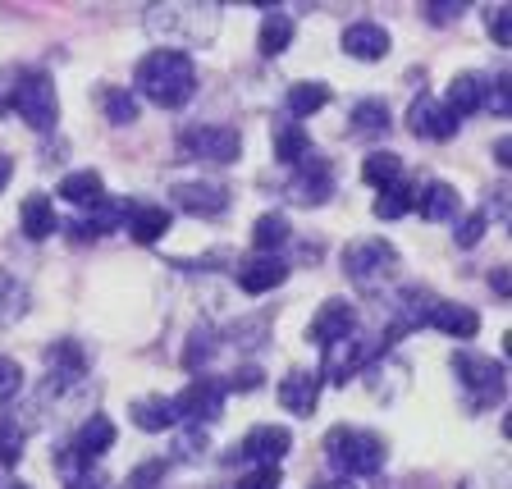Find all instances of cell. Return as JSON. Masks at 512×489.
I'll return each instance as SVG.
<instances>
[{
	"instance_id": "cell-43",
	"label": "cell",
	"mask_w": 512,
	"mask_h": 489,
	"mask_svg": "<svg viewBox=\"0 0 512 489\" xmlns=\"http://www.w3.org/2000/svg\"><path fill=\"white\" fill-rule=\"evenodd\" d=\"M165 471H170V462H165V458H151L147 467H138L133 476H128V489H156L160 480H165Z\"/></svg>"
},
{
	"instance_id": "cell-11",
	"label": "cell",
	"mask_w": 512,
	"mask_h": 489,
	"mask_svg": "<svg viewBox=\"0 0 512 489\" xmlns=\"http://www.w3.org/2000/svg\"><path fill=\"white\" fill-rule=\"evenodd\" d=\"M348 334H357V307H352L348 298L320 302V311L307 325V339L320 343V348H334V343H343Z\"/></svg>"
},
{
	"instance_id": "cell-22",
	"label": "cell",
	"mask_w": 512,
	"mask_h": 489,
	"mask_svg": "<svg viewBox=\"0 0 512 489\" xmlns=\"http://www.w3.org/2000/svg\"><path fill=\"white\" fill-rule=\"evenodd\" d=\"M19 224H23V238H32V243L51 238L55 229H60L51 197H46V192H28V197H23V206H19Z\"/></svg>"
},
{
	"instance_id": "cell-7",
	"label": "cell",
	"mask_w": 512,
	"mask_h": 489,
	"mask_svg": "<svg viewBox=\"0 0 512 489\" xmlns=\"http://www.w3.org/2000/svg\"><path fill=\"white\" fill-rule=\"evenodd\" d=\"M179 151L192 160H206V165H234L243 138L229 124H192L179 133Z\"/></svg>"
},
{
	"instance_id": "cell-47",
	"label": "cell",
	"mask_w": 512,
	"mask_h": 489,
	"mask_svg": "<svg viewBox=\"0 0 512 489\" xmlns=\"http://www.w3.org/2000/svg\"><path fill=\"white\" fill-rule=\"evenodd\" d=\"M426 14L430 23H448V19H462V14H467V5H462V0H448V5H426Z\"/></svg>"
},
{
	"instance_id": "cell-44",
	"label": "cell",
	"mask_w": 512,
	"mask_h": 489,
	"mask_svg": "<svg viewBox=\"0 0 512 489\" xmlns=\"http://www.w3.org/2000/svg\"><path fill=\"white\" fill-rule=\"evenodd\" d=\"M266 384V371H261V362H243L234 371V380L224 384V389H238V394H252V389H261Z\"/></svg>"
},
{
	"instance_id": "cell-50",
	"label": "cell",
	"mask_w": 512,
	"mask_h": 489,
	"mask_svg": "<svg viewBox=\"0 0 512 489\" xmlns=\"http://www.w3.org/2000/svg\"><path fill=\"white\" fill-rule=\"evenodd\" d=\"M494 160H499L503 170H512V142H508V138H503L499 147H494Z\"/></svg>"
},
{
	"instance_id": "cell-5",
	"label": "cell",
	"mask_w": 512,
	"mask_h": 489,
	"mask_svg": "<svg viewBox=\"0 0 512 489\" xmlns=\"http://www.w3.org/2000/svg\"><path fill=\"white\" fill-rule=\"evenodd\" d=\"M14 110L23 115V124L37 128V133H51L55 119H60V96L46 69H19V83H14Z\"/></svg>"
},
{
	"instance_id": "cell-15",
	"label": "cell",
	"mask_w": 512,
	"mask_h": 489,
	"mask_svg": "<svg viewBox=\"0 0 512 489\" xmlns=\"http://www.w3.org/2000/svg\"><path fill=\"white\" fill-rule=\"evenodd\" d=\"M174 206H183L188 215H202V220H220V215H229V188H220V183H174L170 188Z\"/></svg>"
},
{
	"instance_id": "cell-39",
	"label": "cell",
	"mask_w": 512,
	"mask_h": 489,
	"mask_svg": "<svg viewBox=\"0 0 512 489\" xmlns=\"http://www.w3.org/2000/svg\"><path fill=\"white\" fill-rule=\"evenodd\" d=\"M480 110H490V115H512V78L508 74H494V83H485Z\"/></svg>"
},
{
	"instance_id": "cell-18",
	"label": "cell",
	"mask_w": 512,
	"mask_h": 489,
	"mask_svg": "<svg viewBox=\"0 0 512 489\" xmlns=\"http://www.w3.org/2000/svg\"><path fill=\"white\" fill-rule=\"evenodd\" d=\"M343 51H348L352 60L375 64L389 55V32H384V23H375V19H357L343 28Z\"/></svg>"
},
{
	"instance_id": "cell-32",
	"label": "cell",
	"mask_w": 512,
	"mask_h": 489,
	"mask_svg": "<svg viewBox=\"0 0 512 489\" xmlns=\"http://www.w3.org/2000/svg\"><path fill=\"white\" fill-rule=\"evenodd\" d=\"M288 238H293V234H288V220L279 211L261 215V220L252 224V247H256V252H266V256H275L279 247L288 243Z\"/></svg>"
},
{
	"instance_id": "cell-34",
	"label": "cell",
	"mask_w": 512,
	"mask_h": 489,
	"mask_svg": "<svg viewBox=\"0 0 512 489\" xmlns=\"http://www.w3.org/2000/svg\"><path fill=\"white\" fill-rule=\"evenodd\" d=\"M288 46H293V19L288 14H270L266 23H261V55H284Z\"/></svg>"
},
{
	"instance_id": "cell-45",
	"label": "cell",
	"mask_w": 512,
	"mask_h": 489,
	"mask_svg": "<svg viewBox=\"0 0 512 489\" xmlns=\"http://www.w3.org/2000/svg\"><path fill=\"white\" fill-rule=\"evenodd\" d=\"M279 467H252L247 476H238V485L234 489H279Z\"/></svg>"
},
{
	"instance_id": "cell-3",
	"label": "cell",
	"mask_w": 512,
	"mask_h": 489,
	"mask_svg": "<svg viewBox=\"0 0 512 489\" xmlns=\"http://www.w3.org/2000/svg\"><path fill=\"white\" fill-rule=\"evenodd\" d=\"M325 458L343 476H380L384 467V439L357 426H334L325 435Z\"/></svg>"
},
{
	"instance_id": "cell-37",
	"label": "cell",
	"mask_w": 512,
	"mask_h": 489,
	"mask_svg": "<svg viewBox=\"0 0 512 489\" xmlns=\"http://www.w3.org/2000/svg\"><path fill=\"white\" fill-rule=\"evenodd\" d=\"M23 458V426L14 416H0V467H19Z\"/></svg>"
},
{
	"instance_id": "cell-33",
	"label": "cell",
	"mask_w": 512,
	"mask_h": 489,
	"mask_svg": "<svg viewBox=\"0 0 512 489\" xmlns=\"http://www.w3.org/2000/svg\"><path fill=\"white\" fill-rule=\"evenodd\" d=\"M412 206H416V197H412V188H407V179L380 188V197H375V215H380V220H403Z\"/></svg>"
},
{
	"instance_id": "cell-51",
	"label": "cell",
	"mask_w": 512,
	"mask_h": 489,
	"mask_svg": "<svg viewBox=\"0 0 512 489\" xmlns=\"http://www.w3.org/2000/svg\"><path fill=\"white\" fill-rule=\"evenodd\" d=\"M10 174H14V160L0 151V192H5V183H10Z\"/></svg>"
},
{
	"instance_id": "cell-27",
	"label": "cell",
	"mask_w": 512,
	"mask_h": 489,
	"mask_svg": "<svg viewBox=\"0 0 512 489\" xmlns=\"http://www.w3.org/2000/svg\"><path fill=\"white\" fill-rule=\"evenodd\" d=\"M480 101H485V78L480 74H458L453 83H448V92H444V106L453 110V115H476L480 110Z\"/></svg>"
},
{
	"instance_id": "cell-41",
	"label": "cell",
	"mask_w": 512,
	"mask_h": 489,
	"mask_svg": "<svg viewBox=\"0 0 512 489\" xmlns=\"http://www.w3.org/2000/svg\"><path fill=\"white\" fill-rule=\"evenodd\" d=\"M19 389H23V366L14 357H0V403L19 398Z\"/></svg>"
},
{
	"instance_id": "cell-8",
	"label": "cell",
	"mask_w": 512,
	"mask_h": 489,
	"mask_svg": "<svg viewBox=\"0 0 512 489\" xmlns=\"http://www.w3.org/2000/svg\"><path fill=\"white\" fill-rule=\"evenodd\" d=\"M224 394H229V389H224L220 380H206V375H202V380H192L188 389L174 398V416H183L192 430H206V426H215V421H220Z\"/></svg>"
},
{
	"instance_id": "cell-20",
	"label": "cell",
	"mask_w": 512,
	"mask_h": 489,
	"mask_svg": "<svg viewBox=\"0 0 512 489\" xmlns=\"http://www.w3.org/2000/svg\"><path fill=\"white\" fill-rule=\"evenodd\" d=\"M426 325H435L439 334H453V339H471V334H480V316H476V311L462 307V302H448V298H435Z\"/></svg>"
},
{
	"instance_id": "cell-30",
	"label": "cell",
	"mask_w": 512,
	"mask_h": 489,
	"mask_svg": "<svg viewBox=\"0 0 512 489\" xmlns=\"http://www.w3.org/2000/svg\"><path fill=\"white\" fill-rule=\"evenodd\" d=\"M284 106H288L293 119H307V115H316V110L330 106V87L325 83H293L288 96H284Z\"/></svg>"
},
{
	"instance_id": "cell-26",
	"label": "cell",
	"mask_w": 512,
	"mask_h": 489,
	"mask_svg": "<svg viewBox=\"0 0 512 489\" xmlns=\"http://www.w3.org/2000/svg\"><path fill=\"white\" fill-rule=\"evenodd\" d=\"M416 211L426 215L430 224H439V220H458L462 197H458V188H453V183H426V192H421Z\"/></svg>"
},
{
	"instance_id": "cell-21",
	"label": "cell",
	"mask_w": 512,
	"mask_h": 489,
	"mask_svg": "<svg viewBox=\"0 0 512 489\" xmlns=\"http://www.w3.org/2000/svg\"><path fill=\"white\" fill-rule=\"evenodd\" d=\"M60 197L87 215V211H96V206L106 202V183H101L96 170H74V174H64L60 179Z\"/></svg>"
},
{
	"instance_id": "cell-42",
	"label": "cell",
	"mask_w": 512,
	"mask_h": 489,
	"mask_svg": "<svg viewBox=\"0 0 512 489\" xmlns=\"http://www.w3.org/2000/svg\"><path fill=\"white\" fill-rule=\"evenodd\" d=\"M490 37L494 46H512V5H490Z\"/></svg>"
},
{
	"instance_id": "cell-49",
	"label": "cell",
	"mask_w": 512,
	"mask_h": 489,
	"mask_svg": "<svg viewBox=\"0 0 512 489\" xmlns=\"http://www.w3.org/2000/svg\"><path fill=\"white\" fill-rule=\"evenodd\" d=\"M490 288L499 293V298H508V293H512V275H508L503 266H494V270H490Z\"/></svg>"
},
{
	"instance_id": "cell-12",
	"label": "cell",
	"mask_w": 512,
	"mask_h": 489,
	"mask_svg": "<svg viewBox=\"0 0 512 489\" xmlns=\"http://www.w3.org/2000/svg\"><path fill=\"white\" fill-rule=\"evenodd\" d=\"M288 448H293V430H288V426H256V430H247V439L234 448V453H229V462H256V467H275Z\"/></svg>"
},
{
	"instance_id": "cell-19",
	"label": "cell",
	"mask_w": 512,
	"mask_h": 489,
	"mask_svg": "<svg viewBox=\"0 0 512 489\" xmlns=\"http://www.w3.org/2000/svg\"><path fill=\"white\" fill-rule=\"evenodd\" d=\"M316 403H320V375H311V371H293L279 380V407L284 412H293V416H311L316 412Z\"/></svg>"
},
{
	"instance_id": "cell-28",
	"label": "cell",
	"mask_w": 512,
	"mask_h": 489,
	"mask_svg": "<svg viewBox=\"0 0 512 489\" xmlns=\"http://www.w3.org/2000/svg\"><path fill=\"white\" fill-rule=\"evenodd\" d=\"M389 106H384L380 96H366V101H357L352 106V133H362V138H380V133H389Z\"/></svg>"
},
{
	"instance_id": "cell-29",
	"label": "cell",
	"mask_w": 512,
	"mask_h": 489,
	"mask_svg": "<svg viewBox=\"0 0 512 489\" xmlns=\"http://www.w3.org/2000/svg\"><path fill=\"white\" fill-rule=\"evenodd\" d=\"M307 156H311L307 128H298L293 119H288V124H279L275 128V160H279V165H302Z\"/></svg>"
},
{
	"instance_id": "cell-40",
	"label": "cell",
	"mask_w": 512,
	"mask_h": 489,
	"mask_svg": "<svg viewBox=\"0 0 512 489\" xmlns=\"http://www.w3.org/2000/svg\"><path fill=\"white\" fill-rule=\"evenodd\" d=\"M485 224H490V215H485V211L462 215L458 229H453V243H458V247H476L480 238H485Z\"/></svg>"
},
{
	"instance_id": "cell-31",
	"label": "cell",
	"mask_w": 512,
	"mask_h": 489,
	"mask_svg": "<svg viewBox=\"0 0 512 489\" xmlns=\"http://www.w3.org/2000/svg\"><path fill=\"white\" fill-rule=\"evenodd\" d=\"M403 156H394V151H371V156L362 160V179L371 183V188H389V183H403Z\"/></svg>"
},
{
	"instance_id": "cell-13",
	"label": "cell",
	"mask_w": 512,
	"mask_h": 489,
	"mask_svg": "<svg viewBox=\"0 0 512 489\" xmlns=\"http://www.w3.org/2000/svg\"><path fill=\"white\" fill-rule=\"evenodd\" d=\"M288 192H293V202H302V206H325L334 192V165L325 156H307L302 165H293Z\"/></svg>"
},
{
	"instance_id": "cell-9",
	"label": "cell",
	"mask_w": 512,
	"mask_h": 489,
	"mask_svg": "<svg viewBox=\"0 0 512 489\" xmlns=\"http://www.w3.org/2000/svg\"><path fill=\"white\" fill-rule=\"evenodd\" d=\"M128 211H133V206L128 202H101L96 206V211H87V215H74V220L64 224V238H69V243H78V247H87V243H101V238H110L119 229V224L128 220Z\"/></svg>"
},
{
	"instance_id": "cell-10",
	"label": "cell",
	"mask_w": 512,
	"mask_h": 489,
	"mask_svg": "<svg viewBox=\"0 0 512 489\" xmlns=\"http://www.w3.org/2000/svg\"><path fill=\"white\" fill-rule=\"evenodd\" d=\"M375 343L371 339H357V334H348L343 343H334V348H325V380L330 384H348L352 375H362L375 366Z\"/></svg>"
},
{
	"instance_id": "cell-52",
	"label": "cell",
	"mask_w": 512,
	"mask_h": 489,
	"mask_svg": "<svg viewBox=\"0 0 512 489\" xmlns=\"http://www.w3.org/2000/svg\"><path fill=\"white\" fill-rule=\"evenodd\" d=\"M316 489H357L352 480H325V485H316Z\"/></svg>"
},
{
	"instance_id": "cell-35",
	"label": "cell",
	"mask_w": 512,
	"mask_h": 489,
	"mask_svg": "<svg viewBox=\"0 0 512 489\" xmlns=\"http://www.w3.org/2000/svg\"><path fill=\"white\" fill-rule=\"evenodd\" d=\"M23 311H28V288L10 270H0V320H19Z\"/></svg>"
},
{
	"instance_id": "cell-25",
	"label": "cell",
	"mask_w": 512,
	"mask_h": 489,
	"mask_svg": "<svg viewBox=\"0 0 512 489\" xmlns=\"http://www.w3.org/2000/svg\"><path fill=\"white\" fill-rule=\"evenodd\" d=\"M128 416H133V426L147 430V435H160V430L179 426V416H174V403H170V398H133Z\"/></svg>"
},
{
	"instance_id": "cell-38",
	"label": "cell",
	"mask_w": 512,
	"mask_h": 489,
	"mask_svg": "<svg viewBox=\"0 0 512 489\" xmlns=\"http://www.w3.org/2000/svg\"><path fill=\"white\" fill-rule=\"evenodd\" d=\"M215 343H220V339H215V330H211V325H202V330L188 339V348H183V366H188V371H202V366L211 362Z\"/></svg>"
},
{
	"instance_id": "cell-16",
	"label": "cell",
	"mask_w": 512,
	"mask_h": 489,
	"mask_svg": "<svg viewBox=\"0 0 512 489\" xmlns=\"http://www.w3.org/2000/svg\"><path fill=\"white\" fill-rule=\"evenodd\" d=\"M46 366H51V380H46V389H51V394H64V389H74V380H83V375H87V352H83V343H74V339L51 343V352H46Z\"/></svg>"
},
{
	"instance_id": "cell-36",
	"label": "cell",
	"mask_w": 512,
	"mask_h": 489,
	"mask_svg": "<svg viewBox=\"0 0 512 489\" xmlns=\"http://www.w3.org/2000/svg\"><path fill=\"white\" fill-rule=\"evenodd\" d=\"M101 110H106L110 124H133L138 119V96L124 92V87H110V92H101Z\"/></svg>"
},
{
	"instance_id": "cell-17",
	"label": "cell",
	"mask_w": 512,
	"mask_h": 489,
	"mask_svg": "<svg viewBox=\"0 0 512 489\" xmlns=\"http://www.w3.org/2000/svg\"><path fill=\"white\" fill-rule=\"evenodd\" d=\"M288 279V256L284 252H275V256H266V252H252L238 266V288L243 293H270V288H279Z\"/></svg>"
},
{
	"instance_id": "cell-4",
	"label": "cell",
	"mask_w": 512,
	"mask_h": 489,
	"mask_svg": "<svg viewBox=\"0 0 512 489\" xmlns=\"http://www.w3.org/2000/svg\"><path fill=\"white\" fill-rule=\"evenodd\" d=\"M453 371H458L462 389H467V407H476V412L499 407L503 394H508V375H503V366L494 362V357H480V352H458V357H453Z\"/></svg>"
},
{
	"instance_id": "cell-14",
	"label": "cell",
	"mask_w": 512,
	"mask_h": 489,
	"mask_svg": "<svg viewBox=\"0 0 512 489\" xmlns=\"http://www.w3.org/2000/svg\"><path fill=\"white\" fill-rule=\"evenodd\" d=\"M407 128L430 142H448V138H458V115L439 96H416L412 110H407Z\"/></svg>"
},
{
	"instance_id": "cell-24",
	"label": "cell",
	"mask_w": 512,
	"mask_h": 489,
	"mask_svg": "<svg viewBox=\"0 0 512 489\" xmlns=\"http://www.w3.org/2000/svg\"><path fill=\"white\" fill-rule=\"evenodd\" d=\"M124 224H128V234H133V243L147 247L170 234V211H165V206H133Z\"/></svg>"
},
{
	"instance_id": "cell-2",
	"label": "cell",
	"mask_w": 512,
	"mask_h": 489,
	"mask_svg": "<svg viewBox=\"0 0 512 489\" xmlns=\"http://www.w3.org/2000/svg\"><path fill=\"white\" fill-rule=\"evenodd\" d=\"M142 23H147L156 37L174 42L170 51L211 46L215 32H220V5H211V0H183V5L179 0H165V5H147Z\"/></svg>"
},
{
	"instance_id": "cell-23",
	"label": "cell",
	"mask_w": 512,
	"mask_h": 489,
	"mask_svg": "<svg viewBox=\"0 0 512 489\" xmlns=\"http://www.w3.org/2000/svg\"><path fill=\"white\" fill-rule=\"evenodd\" d=\"M115 448V421L110 416H87L83 426L74 430V453L83 462H96L101 453H110Z\"/></svg>"
},
{
	"instance_id": "cell-54",
	"label": "cell",
	"mask_w": 512,
	"mask_h": 489,
	"mask_svg": "<svg viewBox=\"0 0 512 489\" xmlns=\"http://www.w3.org/2000/svg\"><path fill=\"white\" fill-rule=\"evenodd\" d=\"M10 489H28V485H19V480H14V485H10Z\"/></svg>"
},
{
	"instance_id": "cell-6",
	"label": "cell",
	"mask_w": 512,
	"mask_h": 489,
	"mask_svg": "<svg viewBox=\"0 0 512 489\" xmlns=\"http://www.w3.org/2000/svg\"><path fill=\"white\" fill-rule=\"evenodd\" d=\"M343 275L362 288H380L389 275H398V252L389 238H352L343 247Z\"/></svg>"
},
{
	"instance_id": "cell-46",
	"label": "cell",
	"mask_w": 512,
	"mask_h": 489,
	"mask_svg": "<svg viewBox=\"0 0 512 489\" xmlns=\"http://www.w3.org/2000/svg\"><path fill=\"white\" fill-rule=\"evenodd\" d=\"M64 489H115V485H110V480L101 476V471H96V467H83V471H78V476H69V480H64Z\"/></svg>"
},
{
	"instance_id": "cell-53",
	"label": "cell",
	"mask_w": 512,
	"mask_h": 489,
	"mask_svg": "<svg viewBox=\"0 0 512 489\" xmlns=\"http://www.w3.org/2000/svg\"><path fill=\"white\" fill-rule=\"evenodd\" d=\"M375 489H398V485H384V480H380V485H375Z\"/></svg>"
},
{
	"instance_id": "cell-48",
	"label": "cell",
	"mask_w": 512,
	"mask_h": 489,
	"mask_svg": "<svg viewBox=\"0 0 512 489\" xmlns=\"http://www.w3.org/2000/svg\"><path fill=\"white\" fill-rule=\"evenodd\" d=\"M14 83H19V69H0V115L14 110Z\"/></svg>"
},
{
	"instance_id": "cell-1",
	"label": "cell",
	"mask_w": 512,
	"mask_h": 489,
	"mask_svg": "<svg viewBox=\"0 0 512 489\" xmlns=\"http://www.w3.org/2000/svg\"><path fill=\"white\" fill-rule=\"evenodd\" d=\"M133 83H138L133 96H147L151 106H160V110H179V106H188L192 92H197V69H192L188 51L160 46V51H147L138 60Z\"/></svg>"
}]
</instances>
